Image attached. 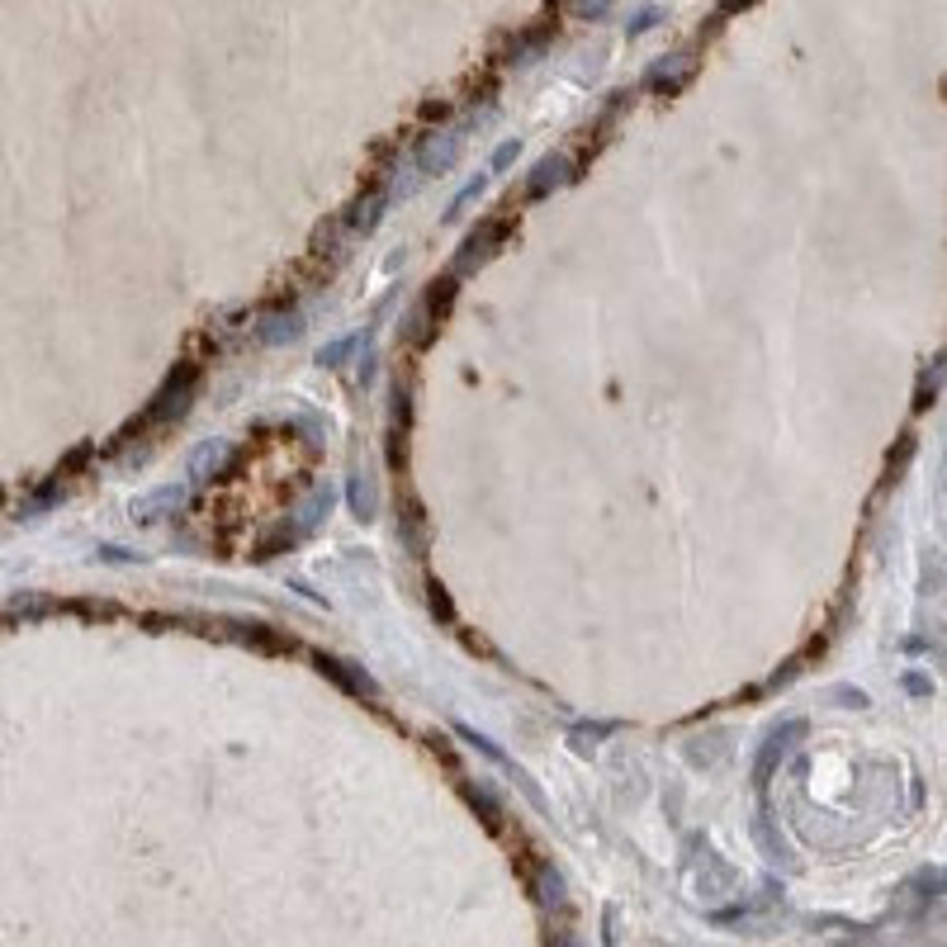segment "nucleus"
Wrapping results in <instances>:
<instances>
[{"label":"nucleus","mask_w":947,"mask_h":947,"mask_svg":"<svg viewBox=\"0 0 947 947\" xmlns=\"http://www.w3.org/2000/svg\"><path fill=\"white\" fill-rule=\"evenodd\" d=\"M867 943H872V938H862V943H853V938H843L839 947H867Z\"/></svg>","instance_id":"3"},{"label":"nucleus","mask_w":947,"mask_h":947,"mask_svg":"<svg viewBox=\"0 0 947 947\" xmlns=\"http://www.w3.org/2000/svg\"><path fill=\"white\" fill-rule=\"evenodd\" d=\"M554 947H578V943H573V938H569V933H564V938H559V943H554Z\"/></svg>","instance_id":"4"},{"label":"nucleus","mask_w":947,"mask_h":947,"mask_svg":"<svg viewBox=\"0 0 947 947\" xmlns=\"http://www.w3.org/2000/svg\"><path fill=\"white\" fill-rule=\"evenodd\" d=\"M564 180H569V161H564V157H545V161L536 166L531 185H526V195L540 199V195H550V190H559Z\"/></svg>","instance_id":"2"},{"label":"nucleus","mask_w":947,"mask_h":947,"mask_svg":"<svg viewBox=\"0 0 947 947\" xmlns=\"http://www.w3.org/2000/svg\"><path fill=\"white\" fill-rule=\"evenodd\" d=\"M502 233H507V228H502V223H483L479 233H469V237H465V251H460V256H455V270H469V266H479L483 256H488V251H493V242H498Z\"/></svg>","instance_id":"1"}]
</instances>
